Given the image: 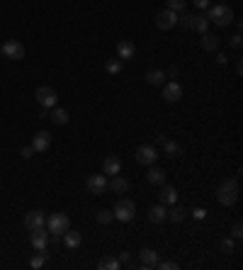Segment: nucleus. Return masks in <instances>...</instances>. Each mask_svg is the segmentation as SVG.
Instances as JSON below:
<instances>
[{
    "label": "nucleus",
    "mask_w": 243,
    "mask_h": 270,
    "mask_svg": "<svg viewBox=\"0 0 243 270\" xmlns=\"http://www.w3.org/2000/svg\"><path fill=\"white\" fill-rule=\"evenodd\" d=\"M44 224H46V231L54 236V241H58V238H61L68 231V229H71V219H68L66 212H54L44 222Z\"/></svg>",
    "instance_id": "1"
},
{
    "label": "nucleus",
    "mask_w": 243,
    "mask_h": 270,
    "mask_svg": "<svg viewBox=\"0 0 243 270\" xmlns=\"http://www.w3.org/2000/svg\"><path fill=\"white\" fill-rule=\"evenodd\" d=\"M207 10H209L207 12L209 22L219 24V27H229V24L233 22V12L226 3H217V5H211V8H207Z\"/></svg>",
    "instance_id": "2"
},
{
    "label": "nucleus",
    "mask_w": 243,
    "mask_h": 270,
    "mask_svg": "<svg viewBox=\"0 0 243 270\" xmlns=\"http://www.w3.org/2000/svg\"><path fill=\"white\" fill-rule=\"evenodd\" d=\"M217 200L224 207H231L238 202V183L236 180H224L219 188H217Z\"/></svg>",
    "instance_id": "3"
},
{
    "label": "nucleus",
    "mask_w": 243,
    "mask_h": 270,
    "mask_svg": "<svg viewBox=\"0 0 243 270\" xmlns=\"http://www.w3.org/2000/svg\"><path fill=\"white\" fill-rule=\"evenodd\" d=\"M180 20V27L183 29H195V32L204 34L207 29H209V17L207 15H185V17H177Z\"/></svg>",
    "instance_id": "4"
},
{
    "label": "nucleus",
    "mask_w": 243,
    "mask_h": 270,
    "mask_svg": "<svg viewBox=\"0 0 243 270\" xmlns=\"http://www.w3.org/2000/svg\"><path fill=\"white\" fill-rule=\"evenodd\" d=\"M134 214H136V207H134L132 200H119V202L114 204L112 217H114V219H119V222H124V224H129V222L134 219Z\"/></svg>",
    "instance_id": "5"
},
{
    "label": "nucleus",
    "mask_w": 243,
    "mask_h": 270,
    "mask_svg": "<svg viewBox=\"0 0 243 270\" xmlns=\"http://www.w3.org/2000/svg\"><path fill=\"white\" fill-rule=\"evenodd\" d=\"M34 98H37V102H39L44 110H54V107H56V100H58L56 90L49 88V85H42V88H37Z\"/></svg>",
    "instance_id": "6"
},
{
    "label": "nucleus",
    "mask_w": 243,
    "mask_h": 270,
    "mask_svg": "<svg viewBox=\"0 0 243 270\" xmlns=\"http://www.w3.org/2000/svg\"><path fill=\"white\" fill-rule=\"evenodd\" d=\"M0 54L5 58H12V61H22L24 58V46L17 42V39H8L5 44L0 46Z\"/></svg>",
    "instance_id": "7"
},
{
    "label": "nucleus",
    "mask_w": 243,
    "mask_h": 270,
    "mask_svg": "<svg viewBox=\"0 0 243 270\" xmlns=\"http://www.w3.org/2000/svg\"><path fill=\"white\" fill-rule=\"evenodd\" d=\"M49 238H51V234L46 231V226H37V229H32V234H29V241H32V246L37 251H46Z\"/></svg>",
    "instance_id": "8"
},
{
    "label": "nucleus",
    "mask_w": 243,
    "mask_h": 270,
    "mask_svg": "<svg viewBox=\"0 0 243 270\" xmlns=\"http://www.w3.org/2000/svg\"><path fill=\"white\" fill-rule=\"evenodd\" d=\"M107 175L105 173H98V175H90L88 180H85V185H88V190L93 192V195H102V192H107L110 188H107Z\"/></svg>",
    "instance_id": "9"
},
{
    "label": "nucleus",
    "mask_w": 243,
    "mask_h": 270,
    "mask_svg": "<svg viewBox=\"0 0 243 270\" xmlns=\"http://www.w3.org/2000/svg\"><path fill=\"white\" fill-rule=\"evenodd\" d=\"M156 158H158V151H156V146H151V144H144V146L136 148V161H139L141 166H154Z\"/></svg>",
    "instance_id": "10"
},
{
    "label": "nucleus",
    "mask_w": 243,
    "mask_h": 270,
    "mask_svg": "<svg viewBox=\"0 0 243 270\" xmlns=\"http://www.w3.org/2000/svg\"><path fill=\"white\" fill-rule=\"evenodd\" d=\"M177 24V12H173V10H163V12H158L156 15V27L158 29H173Z\"/></svg>",
    "instance_id": "11"
},
{
    "label": "nucleus",
    "mask_w": 243,
    "mask_h": 270,
    "mask_svg": "<svg viewBox=\"0 0 243 270\" xmlns=\"http://www.w3.org/2000/svg\"><path fill=\"white\" fill-rule=\"evenodd\" d=\"M49 146H51V134H49L46 129L37 132V134H34V139H32V148H34V151L44 154V151H49Z\"/></svg>",
    "instance_id": "12"
},
{
    "label": "nucleus",
    "mask_w": 243,
    "mask_h": 270,
    "mask_svg": "<svg viewBox=\"0 0 243 270\" xmlns=\"http://www.w3.org/2000/svg\"><path fill=\"white\" fill-rule=\"evenodd\" d=\"M183 98V88L177 85V83H163V100L166 102H177Z\"/></svg>",
    "instance_id": "13"
},
{
    "label": "nucleus",
    "mask_w": 243,
    "mask_h": 270,
    "mask_svg": "<svg viewBox=\"0 0 243 270\" xmlns=\"http://www.w3.org/2000/svg\"><path fill=\"white\" fill-rule=\"evenodd\" d=\"M166 219H168V207L166 204H154V207H148V222L163 224Z\"/></svg>",
    "instance_id": "14"
},
{
    "label": "nucleus",
    "mask_w": 243,
    "mask_h": 270,
    "mask_svg": "<svg viewBox=\"0 0 243 270\" xmlns=\"http://www.w3.org/2000/svg\"><path fill=\"white\" fill-rule=\"evenodd\" d=\"M44 222H46V217H44V212H39V209L24 214V226H27L29 231H32V229H37V226H44Z\"/></svg>",
    "instance_id": "15"
},
{
    "label": "nucleus",
    "mask_w": 243,
    "mask_h": 270,
    "mask_svg": "<svg viewBox=\"0 0 243 270\" xmlns=\"http://www.w3.org/2000/svg\"><path fill=\"white\" fill-rule=\"evenodd\" d=\"M119 170H122L119 156H107L102 161V173H105V175H117Z\"/></svg>",
    "instance_id": "16"
},
{
    "label": "nucleus",
    "mask_w": 243,
    "mask_h": 270,
    "mask_svg": "<svg viewBox=\"0 0 243 270\" xmlns=\"http://www.w3.org/2000/svg\"><path fill=\"white\" fill-rule=\"evenodd\" d=\"M117 54H119L122 61H129V58H134V54H136V46H134V42H129V39H122L119 44H117Z\"/></svg>",
    "instance_id": "17"
},
{
    "label": "nucleus",
    "mask_w": 243,
    "mask_h": 270,
    "mask_svg": "<svg viewBox=\"0 0 243 270\" xmlns=\"http://www.w3.org/2000/svg\"><path fill=\"white\" fill-rule=\"evenodd\" d=\"M158 197H161V204H166V207H168V204H175L177 202V190L173 188V185H166V183H163Z\"/></svg>",
    "instance_id": "18"
},
{
    "label": "nucleus",
    "mask_w": 243,
    "mask_h": 270,
    "mask_svg": "<svg viewBox=\"0 0 243 270\" xmlns=\"http://www.w3.org/2000/svg\"><path fill=\"white\" fill-rule=\"evenodd\" d=\"M139 256H141V268H156V263H158V253H156L154 248H144Z\"/></svg>",
    "instance_id": "19"
},
{
    "label": "nucleus",
    "mask_w": 243,
    "mask_h": 270,
    "mask_svg": "<svg viewBox=\"0 0 243 270\" xmlns=\"http://www.w3.org/2000/svg\"><path fill=\"white\" fill-rule=\"evenodd\" d=\"M146 180H148L151 185H163V183H166V173H163L161 168H156V166H148Z\"/></svg>",
    "instance_id": "20"
},
{
    "label": "nucleus",
    "mask_w": 243,
    "mask_h": 270,
    "mask_svg": "<svg viewBox=\"0 0 243 270\" xmlns=\"http://www.w3.org/2000/svg\"><path fill=\"white\" fill-rule=\"evenodd\" d=\"M61 238H64V244H66L68 248H78L80 244H83V236H80V231H76V229H73V231L68 229V231Z\"/></svg>",
    "instance_id": "21"
},
{
    "label": "nucleus",
    "mask_w": 243,
    "mask_h": 270,
    "mask_svg": "<svg viewBox=\"0 0 243 270\" xmlns=\"http://www.w3.org/2000/svg\"><path fill=\"white\" fill-rule=\"evenodd\" d=\"M219 37H217V34H202V49H204V51H217V49H219Z\"/></svg>",
    "instance_id": "22"
},
{
    "label": "nucleus",
    "mask_w": 243,
    "mask_h": 270,
    "mask_svg": "<svg viewBox=\"0 0 243 270\" xmlns=\"http://www.w3.org/2000/svg\"><path fill=\"white\" fill-rule=\"evenodd\" d=\"M146 83H148V85H163V83H166V73H163L161 68H154V71L146 73Z\"/></svg>",
    "instance_id": "23"
},
{
    "label": "nucleus",
    "mask_w": 243,
    "mask_h": 270,
    "mask_svg": "<svg viewBox=\"0 0 243 270\" xmlns=\"http://www.w3.org/2000/svg\"><path fill=\"white\" fill-rule=\"evenodd\" d=\"M107 188H112L114 192H127L129 190V183L124 178H119V175H112V183H107Z\"/></svg>",
    "instance_id": "24"
},
{
    "label": "nucleus",
    "mask_w": 243,
    "mask_h": 270,
    "mask_svg": "<svg viewBox=\"0 0 243 270\" xmlns=\"http://www.w3.org/2000/svg\"><path fill=\"white\" fill-rule=\"evenodd\" d=\"M49 119L54 124H66L68 122V112L64 110V107H54V112L49 114Z\"/></svg>",
    "instance_id": "25"
},
{
    "label": "nucleus",
    "mask_w": 243,
    "mask_h": 270,
    "mask_svg": "<svg viewBox=\"0 0 243 270\" xmlns=\"http://www.w3.org/2000/svg\"><path fill=\"white\" fill-rule=\"evenodd\" d=\"M46 260H49V256H46V251H39V253H34L32 260H29V265H32L34 270H39V268H44L46 265Z\"/></svg>",
    "instance_id": "26"
},
{
    "label": "nucleus",
    "mask_w": 243,
    "mask_h": 270,
    "mask_svg": "<svg viewBox=\"0 0 243 270\" xmlns=\"http://www.w3.org/2000/svg\"><path fill=\"white\" fill-rule=\"evenodd\" d=\"M185 209H183V207H175V204H170V209H168V219H170V222H183V219H185Z\"/></svg>",
    "instance_id": "27"
},
{
    "label": "nucleus",
    "mask_w": 243,
    "mask_h": 270,
    "mask_svg": "<svg viewBox=\"0 0 243 270\" xmlns=\"http://www.w3.org/2000/svg\"><path fill=\"white\" fill-rule=\"evenodd\" d=\"M98 268L100 270H117V268H119V260L112 258V256H107V258H102L98 263Z\"/></svg>",
    "instance_id": "28"
},
{
    "label": "nucleus",
    "mask_w": 243,
    "mask_h": 270,
    "mask_svg": "<svg viewBox=\"0 0 243 270\" xmlns=\"http://www.w3.org/2000/svg\"><path fill=\"white\" fill-rule=\"evenodd\" d=\"M122 66H124V61H122V58H110V61L105 64V71H107V73H119Z\"/></svg>",
    "instance_id": "29"
},
{
    "label": "nucleus",
    "mask_w": 243,
    "mask_h": 270,
    "mask_svg": "<svg viewBox=\"0 0 243 270\" xmlns=\"http://www.w3.org/2000/svg\"><path fill=\"white\" fill-rule=\"evenodd\" d=\"M163 148H166V154L168 156H180V146H177L175 141H163Z\"/></svg>",
    "instance_id": "30"
},
{
    "label": "nucleus",
    "mask_w": 243,
    "mask_h": 270,
    "mask_svg": "<svg viewBox=\"0 0 243 270\" xmlns=\"http://www.w3.org/2000/svg\"><path fill=\"white\" fill-rule=\"evenodd\" d=\"M185 5H188V0H168V10L173 12H183Z\"/></svg>",
    "instance_id": "31"
},
{
    "label": "nucleus",
    "mask_w": 243,
    "mask_h": 270,
    "mask_svg": "<svg viewBox=\"0 0 243 270\" xmlns=\"http://www.w3.org/2000/svg\"><path fill=\"white\" fill-rule=\"evenodd\" d=\"M95 219H98L100 224H110V222H112V212H110V209H100V212L95 214Z\"/></svg>",
    "instance_id": "32"
},
{
    "label": "nucleus",
    "mask_w": 243,
    "mask_h": 270,
    "mask_svg": "<svg viewBox=\"0 0 243 270\" xmlns=\"http://www.w3.org/2000/svg\"><path fill=\"white\" fill-rule=\"evenodd\" d=\"M221 251H224V253H233V251H236L231 238H221Z\"/></svg>",
    "instance_id": "33"
},
{
    "label": "nucleus",
    "mask_w": 243,
    "mask_h": 270,
    "mask_svg": "<svg viewBox=\"0 0 243 270\" xmlns=\"http://www.w3.org/2000/svg\"><path fill=\"white\" fill-rule=\"evenodd\" d=\"M229 44H231L233 49H241V46H243V37H241V32H236V34H233L231 39H229Z\"/></svg>",
    "instance_id": "34"
},
{
    "label": "nucleus",
    "mask_w": 243,
    "mask_h": 270,
    "mask_svg": "<svg viewBox=\"0 0 243 270\" xmlns=\"http://www.w3.org/2000/svg\"><path fill=\"white\" fill-rule=\"evenodd\" d=\"M231 236H233V238H241V236H243V224H241V222H233V226H231Z\"/></svg>",
    "instance_id": "35"
},
{
    "label": "nucleus",
    "mask_w": 243,
    "mask_h": 270,
    "mask_svg": "<svg viewBox=\"0 0 243 270\" xmlns=\"http://www.w3.org/2000/svg\"><path fill=\"white\" fill-rule=\"evenodd\" d=\"M156 268H161V270H177V263H173V260H163V263H156Z\"/></svg>",
    "instance_id": "36"
},
{
    "label": "nucleus",
    "mask_w": 243,
    "mask_h": 270,
    "mask_svg": "<svg viewBox=\"0 0 243 270\" xmlns=\"http://www.w3.org/2000/svg\"><path fill=\"white\" fill-rule=\"evenodd\" d=\"M192 217H195V219H204V217H207V209H202V207H195V209H192Z\"/></svg>",
    "instance_id": "37"
},
{
    "label": "nucleus",
    "mask_w": 243,
    "mask_h": 270,
    "mask_svg": "<svg viewBox=\"0 0 243 270\" xmlns=\"http://www.w3.org/2000/svg\"><path fill=\"white\" fill-rule=\"evenodd\" d=\"M20 156H22V158H32L34 156V148L32 146H24L22 151H20Z\"/></svg>",
    "instance_id": "38"
},
{
    "label": "nucleus",
    "mask_w": 243,
    "mask_h": 270,
    "mask_svg": "<svg viewBox=\"0 0 243 270\" xmlns=\"http://www.w3.org/2000/svg\"><path fill=\"white\" fill-rule=\"evenodd\" d=\"M192 3L197 5L199 10H207V8H209V0H192Z\"/></svg>",
    "instance_id": "39"
},
{
    "label": "nucleus",
    "mask_w": 243,
    "mask_h": 270,
    "mask_svg": "<svg viewBox=\"0 0 243 270\" xmlns=\"http://www.w3.org/2000/svg\"><path fill=\"white\" fill-rule=\"evenodd\" d=\"M119 265H129V253H127V251L119 256Z\"/></svg>",
    "instance_id": "40"
}]
</instances>
